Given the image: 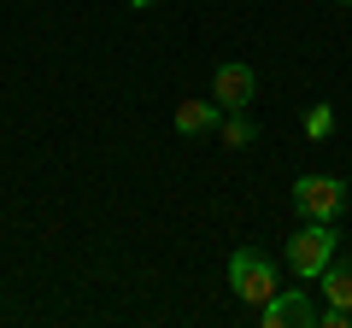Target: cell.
I'll return each mask as SVG.
<instances>
[{
    "mask_svg": "<svg viewBox=\"0 0 352 328\" xmlns=\"http://www.w3.org/2000/svg\"><path fill=\"white\" fill-rule=\"evenodd\" d=\"M335 253H340L335 229L311 223V217H305V229H294V240H288V264H294V276H300V281H317L329 264H335Z\"/></svg>",
    "mask_w": 352,
    "mask_h": 328,
    "instance_id": "obj_1",
    "label": "cell"
},
{
    "mask_svg": "<svg viewBox=\"0 0 352 328\" xmlns=\"http://www.w3.org/2000/svg\"><path fill=\"white\" fill-rule=\"evenodd\" d=\"M229 288H235V299H247L252 311H258V305L270 299L282 281H276V264H270L264 253H252V246H247V253L229 258Z\"/></svg>",
    "mask_w": 352,
    "mask_h": 328,
    "instance_id": "obj_2",
    "label": "cell"
},
{
    "mask_svg": "<svg viewBox=\"0 0 352 328\" xmlns=\"http://www.w3.org/2000/svg\"><path fill=\"white\" fill-rule=\"evenodd\" d=\"M294 205H300V217H311V223H335L340 205H346V188H340L335 176H300L294 182Z\"/></svg>",
    "mask_w": 352,
    "mask_h": 328,
    "instance_id": "obj_3",
    "label": "cell"
},
{
    "mask_svg": "<svg viewBox=\"0 0 352 328\" xmlns=\"http://www.w3.org/2000/svg\"><path fill=\"white\" fill-rule=\"evenodd\" d=\"M258 323H264V328H305V323H317V311L305 305L300 288H276L270 299L258 305Z\"/></svg>",
    "mask_w": 352,
    "mask_h": 328,
    "instance_id": "obj_4",
    "label": "cell"
},
{
    "mask_svg": "<svg viewBox=\"0 0 352 328\" xmlns=\"http://www.w3.org/2000/svg\"><path fill=\"white\" fill-rule=\"evenodd\" d=\"M252 94H258V76H252V65H217V76H212V100L223 106V112H247Z\"/></svg>",
    "mask_w": 352,
    "mask_h": 328,
    "instance_id": "obj_5",
    "label": "cell"
},
{
    "mask_svg": "<svg viewBox=\"0 0 352 328\" xmlns=\"http://www.w3.org/2000/svg\"><path fill=\"white\" fill-rule=\"evenodd\" d=\"M223 124V106L217 100H182L176 106V129L182 135H206V129H217Z\"/></svg>",
    "mask_w": 352,
    "mask_h": 328,
    "instance_id": "obj_6",
    "label": "cell"
},
{
    "mask_svg": "<svg viewBox=\"0 0 352 328\" xmlns=\"http://www.w3.org/2000/svg\"><path fill=\"white\" fill-rule=\"evenodd\" d=\"M317 281L329 288V305H346V311H352V258H335Z\"/></svg>",
    "mask_w": 352,
    "mask_h": 328,
    "instance_id": "obj_7",
    "label": "cell"
},
{
    "mask_svg": "<svg viewBox=\"0 0 352 328\" xmlns=\"http://www.w3.org/2000/svg\"><path fill=\"white\" fill-rule=\"evenodd\" d=\"M217 135H223V147L247 152L252 141H258V129H252V117H247V112H223V124H217Z\"/></svg>",
    "mask_w": 352,
    "mask_h": 328,
    "instance_id": "obj_8",
    "label": "cell"
},
{
    "mask_svg": "<svg viewBox=\"0 0 352 328\" xmlns=\"http://www.w3.org/2000/svg\"><path fill=\"white\" fill-rule=\"evenodd\" d=\"M329 129H335V112H329V106H311V112H305V135H311V141H323Z\"/></svg>",
    "mask_w": 352,
    "mask_h": 328,
    "instance_id": "obj_9",
    "label": "cell"
},
{
    "mask_svg": "<svg viewBox=\"0 0 352 328\" xmlns=\"http://www.w3.org/2000/svg\"><path fill=\"white\" fill-rule=\"evenodd\" d=\"M317 323H323V328H346L352 311H346V305H329V311H317Z\"/></svg>",
    "mask_w": 352,
    "mask_h": 328,
    "instance_id": "obj_10",
    "label": "cell"
},
{
    "mask_svg": "<svg viewBox=\"0 0 352 328\" xmlns=\"http://www.w3.org/2000/svg\"><path fill=\"white\" fill-rule=\"evenodd\" d=\"M129 6H159V0H129Z\"/></svg>",
    "mask_w": 352,
    "mask_h": 328,
    "instance_id": "obj_11",
    "label": "cell"
},
{
    "mask_svg": "<svg viewBox=\"0 0 352 328\" xmlns=\"http://www.w3.org/2000/svg\"><path fill=\"white\" fill-rule=\"evenodd\" d=\"M335 6H352V0H335Z\"/></svg>",
    "mask_w": 352,
    "mask_h": 328,
    "instance_id": "obj_12",
    "label": "cell"
},
{
    "mask_svg": "<svg viewBox=\"0 0 352 328\" xmlns=\"http://www.w3.org/2000/svg\"><path fill=\"white\" fill-rule=\"evenodd\" d=\"M346 205H352V188H346Z\"/></svg>",
    "mask_w": 352,
    "mask_h": 328,
    "instance_id": "obj_13",
    "label": "cell"
}]
</instances>
